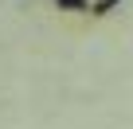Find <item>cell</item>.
Segmentation results:
<instances>
[{
	"mask_svg": "<svg viewBox=\"0 0 133 129\" xmlns=\"http://www.w3.org/2000/svg\"><path fill=\"white\" fill-rule=\"evenodd\" d=\"M117 4H121V0H98V4H90V16H110Z\"/></svg>",
	"mask_w": 133,
	"mask_h": 129,
	"instance_id": "obj_2",
	"label": "cell"
},
{
	"mask_svg": "<svg viewBox=\"0 0 133 129\" xmlns=\"http://www.w3.org/2000/svg\"><path fill=\"white\" fill-rule=\"evenodd\" d=\"M55 8H63V12H90V0H55Z\"/></svg>",
	"mask_w": 133,
	"mask_h": 129,
	"instance_id": "obj_1",
	"label": "cell"
}]
</instances>
